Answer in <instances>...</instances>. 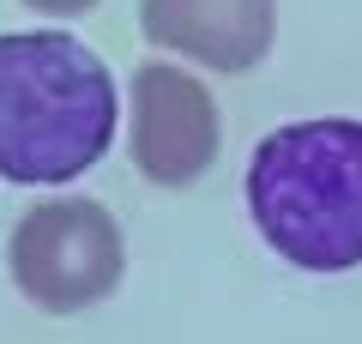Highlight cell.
Here are the masks:
<instances>
[{
  "label": "cell",
  "mask_w": 362,
  "mask_h": 344,
  "mask_svg": "<svg viewBox=\"0 0 362 344\" xmlns=\"http://www.w3.org/2000/svg\"><path fill=\"white\" fill-rule=\"evenodd\" d=\"M115 79L66 30L0 37V176L61 188L115 139Z\"/></svg>",
  "instance_id": "obj_1"
},
{
  "label": "cell",
  "mask_w": 362,
  "mask_h": 344,
  "mask_svg": "<svg viewBox=\"0 0 362 344\" xmlns=\"http://www.w3.org/2000/svg\"><path fill=\"white\" fill-rule=\"evenodd\" d=\"M247 212L296 272L362 266V121H290L247 164Z\"/></svg>",
  "instance_id": "obj_2"
},
{
  "label": "cell",
  "mask_w": 362,
  "mask_h": 344,
  "mask_svg": "<svg viewBox=\"0 0 362 344\" xmlns=\"http://www.w3.org/2000/svg\"><path fill=\"white\" fill-rule=\"evenodd\" d=\"M13 278L49 314H73V308L103 302L121 284V229L97 200H49L37 212L18 217L13 229Z\"/></svg>",
  "instance_id": "obj_3"
},
{
  "label": "cell",
  "mask_w": 362,
  "mask_h": 344,
  "mask_svg": "<svg viewBox=\"0 0 362 344\" xmlns=\"http://www.w3.org/2000/svg\"><path fill=\"white\" fill-rule=\"evenodd\" d=\"M218 157V103L194 73L169 61L139 67L133 79V164L163 188L199 181Z\"/></svg>",
  "instance_id": "obj_4"
},
{
  "label": "cell",
  "mask_w": 362,
  "mask_h": 344,
  "mask_svg": "<svg viewBox=\"0 0 362 344\" xmlns=\"http://www.w3.org/2000/svg\"><path fill=\"white\" fill-rule=\"evenodd\" d=\"M139 25L157 49L181 55V61L247 73L272 49L278 6L272 0H139Z\"/></svg>",
  "instance_id": "obj_5"
},
{
  "label": "cell",
  "mask_w": 362,
  "mask_h": 344,
  "mask_svg": "<svg viewBox=\"0 0 362 344\" xmlns=\"http://www.w3.org/2000/svg\"><path fill=\"white\" fill-rule=\"evenodd\" d=\"M25 6H37V13H54V18H73V13H85V6H97V0H25Z\"/></svg>",
  "instance_id": "obj_6"
}]
</instances>
